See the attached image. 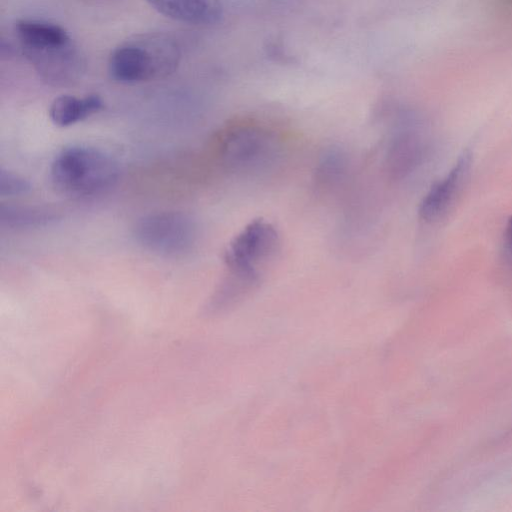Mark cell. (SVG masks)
Returning a JSON list of instances; mask_svg holds the SVG:
<instances>
[{
	"label": "cell",
	"mask_w": 512,
	"mask_h": 512,
	"mask_svg": "<svg viewBox=\"0 0 512 512\" xmlns=\"http://www.w3.org/2000/svg\"><path fill=\"white\" fill-rule=\"evenodd\" d=\"M180 47L164 33H142L117 45L108 59L112 80L135 84L163 79L173 74L180 63Z\"/></svg>",
	"instance_id": "cell-1"
},
{
	"label": "cell",
	"mask_w": 512,
	"mask_h": 512,
	"mask_svg": "<svg viewBox=\"0 0 512 512\" xmlns=\"http://www.w3.org/2000/svg\"><path fill=\"white\" fill-rule=\"evenodd\" d=\"M118 174V165L111 155L86 145L63 148L54 157L49 170L53 188L71 198L105 192L116 183Z\"/></svg>",
	"instance_id": "cell-2"
},
{
	"label": "cell",
	"mask_w": 512,
	"mask_h": 512,
	"mask_svg": "<svg viewBox=\"0 0 512 512\" xmlns=\"http://www.w3.org/2000/svg\"><path fill=\"white\" fill-rule=\"evenodd\" d=\"M216 147L220 160L229 169L255 172L272 163L279 143L266 126L254 121H240L223 128Z\"/></svg>",
	"instance_id": "cell-3"
},
{
	"label": "cell",
	"mask_w": 512,
	"mask_h": 512,
	"mask_svg": "<svg viewBox=\"0 0 512 512\" xmlns=\"http://www.w3.org/2000/svg\"><path fill=\"white\" fill-rule=\"evenodd\" d=\"M279 246L275 227L263 219L253 220L230 241L224 262L229 272L259 279V267L276 255Z\"/></svg>",
	"instance_id": "cell-4"
},
{
	"label": "cell",
	"mask_w": 512,
	"mask_h": 512,
	"mask_svg": "<svg viewBox=\"0 0 512 512\" xmlns=\"http://www.w3.org/2000/svg\"><path fill=\"white\" fill-rule=\"evenodd\" d=\"M135 236L149 251L177 256L191 250L197 239V226L185 213L160 212L141 218L136 224Z\"/></svg>",
	"instance_id": "cell-5"
},
{
	"label": "cell",
	"mask_w": 512,
	"mask_h": 512,
	"mask_svg": "<svg viewBox=\"0 0 512 512\" xmlns=\"http://www.w3.org/2000/svg\"><path fill=\"white\" fill-rule=\"evenodd\" d=\"M46 84L54 87L71 86L85 72V59L73 39L40 48L20 49Z\"/></svg>",
	"instance_id": "cell-6"
},
{
	"label": "cell",
	"mask_w": 512,
	"mask_h": 512,
	"mask_svg": "<svg viewBox=\"0 0 512 512\" xmlns=\"http://www.w3.org/2000/svg\"><path fill=\"white\" fill-rule=\"evenodd\" d=\"M472 165V154L465 150L447 175L434 183L420 202L418 213L422 220L434 222L442 218L456 201Z\"/></svg>",
	"instance_id": "cell-7"
},
{
	"label": "cell",
	"mask_w": 512,
	"mask_h": 512,
	"mask_svg": "<svg viewBox=\"0 0 512 512\" xmlns=\"http://www.w3.org/2000/svg\"><path fill=\"white\" fill-rule=\"evenodd\" d=\"M159 14L172 20L197 26H211L223 17L221 0H146Z\"/></svg>",
	"instance_id": "cell-8"
},
{
	"label": "cell",
	"mask_w": 512,
	"mask_h": 512,
	"mask_svg": "<svg viewBox=\"0 0 512 512\" xmlns=\"http://www.w3.org/2000/svg\"><path fill=\"white\" fill-rule=\"evenodd\" d=\"M425 144L421 135L411 128L398 131L390 141L386 153V168L394 178L412 172L422 161Z\"/></svg>",
	"instance_id": "cell-9"
},
{
	"label": "cell",
	"mask_w": 512,
	"mask_h": 512,
	"mask_svg": "<svg viewBox=\"0 0 512 512\" xmlns=\"http://www.w3.org/2000/svg\"><path fill=\"white\" fill-rule=\"evenodd\" d=\"M104 107L99 95L90 94L82 98L63 94L56 97L50 104L49 117L59 127H67L85 120Z\"/></svg>",
	"instance_id": "cell-10"
},
{
	"label": "cell",
	"mask_w": 512,
	"mask_h": 512,
	"mask_svg": "<svg viewBox=\"0 0 512 512\" xmlns=\"http://www.w3.org/2000/svg\"><path fill=\"white\" fill-rule=\"evenodd\" d=\"M14 32L19 49L40 48L72 39L60 25L34 19L18 20L14 25Z\"/></svg>",
	"instance_id": "cell-11"
},
{
	"label": "cell",
	"mask_w": 512,
	"mask_h": 512,
	"mask_svg": "<svg viewBox=\"0 0 512 512\" xmlns=\"http://www.w3.org/2000/svg\"><path fill=\"white\" fill-rule=\"evenodd\" d=\"M55 218L53 212L39 207L1 205L0 222L13 228L34 227L46 224Z\"/></svg>",
	"instance_id": "cell-12"
},
{
	"label": "cell",
	"mask_w": 512,
	"mask_h": 512,
	"mask_svg": "<svg viewBox=\"0 0 512 512\" xmlns=\"http://www.w3.org/2000/svg\"><path fill=\"white\" fill-rule=\"evenodd\" d=\"M347 168L346 154L339 148H330L320 157L314 179L320 188H330L337 184Z\"/></svg>",
	"instance_id": "cell-13"
},
{
	"label": "cell",
	"mask_w": 512,
	"mask_h": 512,
	"mask_svg": "<svg viewBox=\"0 0 512 512\" xmlns=\"http://www.w3.org/2000/svg\"><path fill=\"white\" fill-rule=\"evenodd\" d=\"M31 185L24 177L9 170H0V195L2 197H13L26 194Z\"/></svg>",
	"instance_id": "cell-14"
},
{
	"label": "cell",
	"mask_w": 512,
	"mask_h": 512,
	"mask_svg": "<svg viewBox=\"0 0 512 512\" xmlns=\"http://www.w3.org/2000/svg\"><path fill=\"white\" fill-rule=\"evenodd\" d=\"M496 6L506 12L512 13V0H493Z\"/></svg>",
	"instance_id": "cell-15"
},
{
	"label": "cell",
	"mask_w": 512,
	"mask_h": 512,
	"mask_svg": "<svg viewBox=\"0 0 512 512\" xmlns=\"http://www.w3.org/2000/svg\"><path fill=\"white\" fill-rule=\"evenodd\" d=\"M505 235L508 248L512 253V217L508 220Z\"/></svg>",
	"instance_id": "cell-16"
}]
</instances>
